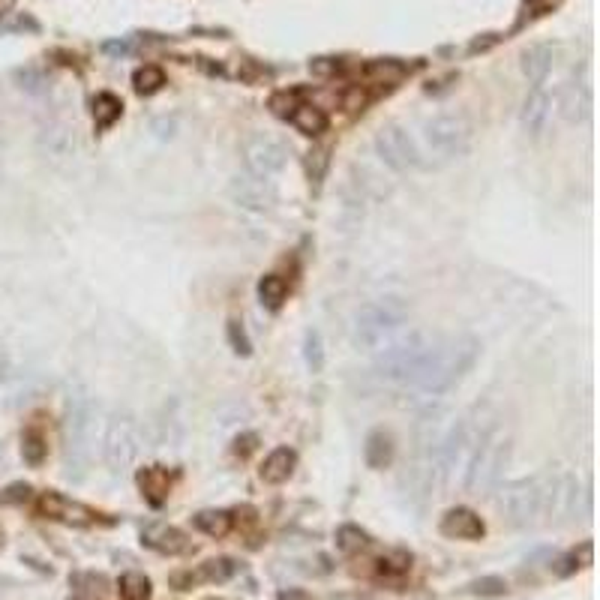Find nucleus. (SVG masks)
I'll return each mask as SVG.
<instances>
[{"mask_svg": "<svg viewBox=\"0 0 600 600\" xmlns=\"http://www.w3.org/2000/svg\"><path fill=\"white\" fill-rule=\"evenodd\" d=\"M511 457V444L502 432H495L492 427L483 432V439L474 448L471 460L465 462V478H462V490L465 492H490L499 486L504 465Z\"/></svg>", "mask_w": 600, "mask_h": 600, "instance_id": "nucleus-4", "label": "nucleus"}, {"mask_svg": "<svg viewBox=\"0 0 600 600\" xmlns=\"http://www.w3.org/2000/svg\"><path fill=\"white\" fill-rule=\"evenodd\" d=\"M229 195L237 208L253 211V213H264L276 204V186L274 181L255 178V174H234L229 183Z\"/></svg>", "mask_w": 600, "mask_h": 600, "instance_id": "nucleus-12", "label": "nucleus"}, {"mask_svg": "<svg viewBox=\"0 0 600 600\" xmlns=\"http://www.w3.org/2000/svg\"><path fill=\"white\" fill-rule=\"evenodd\" d=\"M64 444H67V474L81 478V469L90 460L93 444V402L88 393H69L64 415Z\"/></svg>", "mask_w": 600, "mask_h": 600, "instance_id": "nucleus-5", "label": "nucleus"}, {"mask_svg": "<svg viewBox=\"0 0 600 600\" xmlns=\"http://www.w3.org/2000/svg\"><path fill=\"white\" fill-rule=\"evenodd\" d=\"M367 72L376 81H385V85H397V81L406 76V67L399 64V60H372L367 67Z\"/></svg>", "mask_w": 600, "mask_h": 600, "instance_id": "nucleus-30", "label": "nucleus"}, {"mask_svg": "<svg viewBox=\"0 0 600 600\" xmlns=\"http://www.w3.org/2000/svg\"><path fill=\"white\" fill-rule=\"evenodd\" d=\"M304 360H306L309 372H322L325 369V339L313 327L304 334Z\"/></svg>", "mask_w": 600, "mask_h": 600, "instance_id": "nucleus-26", "label": "nucleus"}, {"mask_svg": "<svg viewBox=\"0 0 600 600\" xmlns=\"http://www.w3.org/2000/svg\"><path fill=\"white\" fill-rule=\"evenodd\" d=\"M225 334H229V343L234 348V355H241V357L253 355V343H250V336H246V330H243L241 322H237V318H232L229 327H225Z\"/></svg>", "mask_w": 600, "mask_h": 600, "instance_id": "nucleus-33", "label": "nucleus"}, {"mask_svg": "<svg viewBox=\"0 0 600 600\" xmlns=\"http://www.w3.org/2000/svg\"><path fill=\"white\" fill-rule=\"evenodd\" d=\"M502 511L516 529L534 525L537 516L546 511V486L541 478H522L504 486L502 492Z\"/></svg>", "mask_w": 600, "mask_h": 600, "instance_id": "nucleus-7", "label": "nucleus"}, {"mask_svg": "<svg viewBox=\"0 0 600 600\" xmlns=\"http://www.w3.org/2000/svg\"><path fill=\"white\" fill-rule=\"evenodd\" d=\"M141 450V436H139V423L129 415H115L106 429V444H102V457L111 471H120L127 465L136 462Z\"/></svg>", "mask_w": 600, "mask_h": 600, "instance_id": "nucleus-9", "label": "nucleus"}, {"mask_svg": "<svg viewBox=\"0 0 600 600\" xmlns=\"http://www.w3.org/2000/svg\"><path fill=\"white\" fill-rule=\"evenodd\" d=\"M276 600H316L309 592H304V588H285V592H279Z\"/></svg>", "mask_w": 600, "mask_h": 600, "instance_id": "nucleus-41", "label": "nucleus"}, {"mask_svg": "<svg viewBox=\"0 0 600 600\" xmlns=\"http://www.w3.org/2000/svg\"><path fill=\"white\" fill-rule=\"evenodd\" d=\"M588 109H592V93L583 81H571L562 90V118L567 123H579L588 118Z\"/></svg>", "mask_w": 600, "mask_h": 600, "instance_id": "nucleus-18", "label": "nucleus"}, {"mask_svg": "<svg viewBox=\"0 0 600 600\" xmlns=\"http://www.w3.org/2000/svg\"><path fill=\"white\" fill-rule=\"evenodd\" d=\"M495 43V36L492 39H474V43L469 46V51H483V48H490Z\"/></svg>", "mask_w": 600, "mask_h": 600, "instance_id": "nucleus-42", "label": "nucleus"}, {"mask_svg": "<svg viewBox=\"0 0 600 600\" xmlns=\"http://www.w3.org/2000/svg\"><path fill=\"white\" fill-rule=\"evenodd\" d=\"M255 448H258V436H255V432H243V436L234 439V448H232V450L243 460V457H250Z\"/></svg>", "mask_w": 600, "mask_h": 600, "instance_id": "nucleus-38", "label": "nucleus"}, {"mask_svg": "<svg viewBox=\"0 0 600 600\" xmlns=\"http://www.w3.org/2000/svg\"><path fill=\"white\" fill-rule=\"evenodd\" d=\"M471 595H481V597H502L508 595V583L502 576H483L478 583H471Z\"/></svg>", "mask_w": 600, "mask_h": 600, "instance_id": "nucleus-35", "label": "nucleus"}, {"mask_svg": "<svg viewBox=\"0 0 600 600\" xmlns=\"http://www.w3.org/2000/svg\"><path fill=\"white\" fill-rule=\"evenodd\" d=\"M102 51H106V55H118V57H123V55H129L132 46H129V43H123V39H109V43H102Z\"/></svg>", "mask_w": 600, "mask_h": 600, "instance_id": "nucleus-40", "label": "nucleus"}, {"mask_svg": "<svg viewBox=\"0 0 600 600\" xmlns=\"http://www.w3.org/2000/svg\"><path fill=\"white\" fill-rule=\"evenodd\" d=\"M120 597L123 600H148L150 597V579L144 574H123L120 576Z\"/></svg>", "mask_w": 600, "mask_h": 600, "instance_id": "nucleus-27", "label": "nucleus"}, {"mask_svg": "<svg viewBox=\"0 0 600 600\" xmlns=\"http://www.w3.org/2000/svg\"><path fill=\"white\" fill-rule=\"evenodd\" d=\"M139 486L153 504H162V499L171 490V478L165 469H144V471H139Z\"/></svg>", "mask_w": 600, "mask_h": 600, "instance_id": "nucleus-22", "label": "nucleus"}, {"mask_svg": "<svg viewBox=\"0 0 600 600\" xmlns=\"http://www.w3.org/2000/svg\"><path fill=\"white\" fill-rule=\"evenodd\" d=\"M369 543V537H367V532H360L357 525H343V529L336 532V546L343 553H360L364 546Z\"/></svg>", "mask_w": 600, "mask_h": 600, "instance_id": "nucleus-32", "label": "nucleus"}, {"mask_svg": "<svg viewBox=\"0 0 600 600\" xmlns=\"http://www.w3.org/2000/svg\"><path fill=\"white\" fill-rule=\"evenodd\" d=\"M553 115V97L543 88H534L522 102V129L529 136H541Z\"/></svg>", "mask_w": 600, "mask_h": 600, "instance_id": "nucleus-15", "label": "nucleus"}, {"mask_svg": "<svg viewBox=\"0 0 600 600\" xmlns=\"http://www.w3.org/2000/svg\"><path fill=\"white\" fill-rule=\"evenodd\" d=\"M30 499V486L27 483H13L0 492V502L4 504H18V502H27Z\"/></svg>", "mask_w": 600, "mask_h": 600, "instance_id": "nucleus-37", "label": "nucleus"}, {"mask_svg": "<svg viewBox=\"0 0 600 600\" xmlns=\"http://www.w3.org/2000/svg\"><path fill=\"white\" fill-rule=\"evenodd\" d=\"M288 120L295 123V129H297V132H304V136H309V139L322 136V132L327 129V115H325V109L313 106V102H300V106L292 111V115H288Z\"/></svg>", "mask_w": 600, "mask_h": 600, "instance_id": "nucleus-19", "label": "nucleus"}, {"mask_svg": "<svg viewBox=\"0 0 600 600\" xmlns=\"http://www.w3.org/2000/svg\"><path fill=\"white\" fill-rule=\"evenodd\" d=\"M132 85H136V93H144V97H148V93H157L165 85V72L160 67L148 64V67L136 69V76H132Z\"/></svg>", "mask_w": 600, "mask_h": 600, "instance_id": "nucleus-29", "label": "nucleus"}, {"mask_svg": "<svg viewBox=\"0 0 600 600\" xmlns=\"http://www.w3.org/2000/svg\"><path fill=\"white\" fill-rule=\"evenodd\" d=\"M478 355H481V343L469 334L448 336V339L436 336V343H432L429 355L423 360V367L411 388L432 393V397H436V393H448L465 372L474 367Z\"/></svg>", "mask_w": 600, "mask_h": 600, "instance_id": "nucleus-1", "label": "nucleus"}, {"mask_svg": "<svg viewBox=\"0 0 600 600\" xmlns=\"http://www.w3.org/2000/svg\"><path fill=\"white\" fill-rule=\"evenodd\" d=\"M309 72H313V76H334V72H336V60H330V57L309 60Z\"/></svg>", "mask_w": 600, "mask_h": 600, "instance_id": "nucleus-39", "label": "nucleus"}, {"mask_svg": "<svg viewBox=\"0 0 600 600\" xmlns=\"http://www.w3.org/2000/svg\"><path fill=\"white\" fill-rule=\"evenodd\" d=\"M46 450H48L46 439L39 436V432L30 429V432H25V436H22V457H25L27 465H34V469H36V465H43L46 462Z\"/></svg>", "mask_w": 600, "mask_h": 600, "instance_id": "nucleus-31", "label": "nucleus"}, {"mask_svg": "<svg viewBox=\"0 0 600 600\" xmlns=\"http://www.w3.org/2000/svg\"><path fill=\"white\" fill-rule=\"evenodd\" d=\"M232 525H234L232 513H225V511H202V513H195V529L204 532L208 537H225V534L232 532Z\"/></svg>", "mask_w": 600, "mask_h": 600, "instance_id": "nucleus-23", "label": "nucleus"}, {"mask_svg": "<svg viewBox=\"0 0 600 600\" xmlns=\"http://www.w3.org/2000/svg\"><path fill=\"white\" fill-rule=\"evenodd\" d=\"M285 295H288L285 276H279V274L262 276V283H258V297H262V304H264L267 309H279V306H283Z\"/></svg>", "mask_w": 600, "mask_h": 600, "instance_id": "nucleus-24", "label": "nucleus"}, {"mask_svg": "<svg viewBox=\"0 0 600 600\" xmlns=\"http://www.w3.org/2000/svg\"><path fill=\"white\" fill-rule=\"evenodd\" d=\"M409 322V304L402 297H376L355 313L351 339L357 348H378Z\"/></svg>", "mask_w": 600, "mask_h": 600, "instance_id": "nucleus-3", "label": "nucleus"}, {"mask_svg": "<svg viewBox=\"0 0 600 600\" xmlns=\"http://www.w3.org/2000/svg\"><path fill=\"white\" fill-rule=\"evenodd\" d=\"M295 462H297L295 450L276 448L271 457L264 460V465H262V481H264V483H274V486H276V483H285L288 478H292Z\"/></svg>", "mask_w": 600, "mask_h": 600, "instance_id": "nucleus-20", "label": "nucleus"}, {"mask_svg": "<svg viewBox=\"0 0 600 600\" xmlns=\"http://www.w3.org/2000/svg\"><path fill=\"white\" fill-rule=\"evenodd\" d=\"M376 150L381 162L390 165L393 171H409L423 165V153L418 148V141L402 127H397V123H388V127H381L376 132Z\"/></svg>", "mask_w": 600, "mask_h": 600, "instance_id": "nucleus-10", "label": "nucleus"}, {"mask_svg": "<svg viewBox=\"0 0 600 600\" xmlns=\"http://www.w3.org/2000/svg\"><path fill=\"white\" fill-rule=\"evenodd\" d=\"M471 144V129L462 115H436L423 123V148L439 162L462 157Z\"/></svg>", "mask_w": 600, "mask_h": 600, "instance_id": "nucleus-6", "label": "nucleus"}, {"mask_svg": "<svg viewBox=\"0 0 600 600\" xmlns=\"http://www.w3.org/2000/svg\"><path fill=\"white\" fill-rule=\"evenodd\" d=\"M432 343H436V336L427 330H409L397 339H388L385 346H378V355L372 360L376 376L390 381V385H415Z\"/></svg>", "mask_w": 600, "mask_h": 600, "instance_id": "nucleus-2", "label": "nucleus"}, {"mask_svg": "<svg viewBox=\"0 0 600 600\" xmlns=\"http://www.w3.org/2000/svg\"><path fill=\"white\" fill-rule=\"evenodd\" d=\"M39 513L48 516V520H60V522H76V525H85L90 522V511L85 504L67 499V495L60 492H46L43 499H39Z\"/></svg>", "mask_w": 600, "mask_h": 600, "instance_id": "nucleus-14", "label": "nucleus"}, {"mask_svg": "<svg viewBox=\"0 0 600 600\" xmlns=\"http://www.w3.org/2000/svg\"><path fill=\"white\" fill-rule=\"evenodd\" d=\"M237 574V564L232 558H216V562H208L202 564V571L195 574L192 579H204V583H225V579H232Z\"/></svg>", "mask_w": 600, "mask_h": 600, "instance_id": "nucleus-28", "label": "nucleus"}, {"mask_svg": "<svg viewBox=\"0 0 600 600\" xmlns=\"http://www.w3.org/2000/svg\"><path fill=\"white\" fill-rule=\"evenodd\" d=\"M327 165H330L327 148H316V150H309V157H306V174H309V181H313V183H322V181H325Z\"/></svg>", "mask_w": 600, "mask_h": 600, "instance_id": "nucleus-34", "label": "nucleus"}, {"mask_svg": "<svg viewBox=\"0 0 600 600\" xmlns=\"http://www.w3.org/2000/svg\"><path fill=\"white\" fill-rule=\"evenodd\" d=\"M486 429H481L474 418H460L457 423H453V427L448 429V436H444L436 448V460H439V469H441L444 478L457 469H465V462L471 460V453H474V448H478V441L483 439Z\"/></svg>", "mask_w": 600, "mask_h": 600, "instance_id": "nucleus-8", "label": "nucleus"}, {"mask_svg": "<svg viewBox=\"0 0 600 600\" xmlns=\"http://www.w3.org/2000/svg\"><path fill=\"white\" fill-rule=\"evenodd\" d=\"M553 57H555V48L550 43H534L522 51V76L529 78V85H541V81L550 76L553 69Z\"/></svg>", "mask_w": 600, "mask_h": 600, "instance_id": "nucleus-17", "label": "nucleus"}, {"mask_svg": "<svg viewBox=\"0 0 600 600\" xmlns=\"http://www.w3.org/2000/svg\"><path fill=\"white\" fill-rule=\"evenodd\" d=\"M141 541L150 546V550L157 553H165V555H181L190 550V541H186V534L181 529H174V525H165V522H153L148 529L141 532Z\"/></svg>", "mask_w": 600, "mask_h": 600, "instance_id": "nucleus-16", "label": "nucleus"}, {"mask_svg": "<svg viewBox=\"0 0 600 600\" xmlns=\"http://www.w3.org/2000/svg\"><path fill=\"white\" fill-rule=\"evenodd\" d=\"M16 78L22 81V88L27 90V93H46V76H39L36 69H18L16 72Z\"/></svg>", "mask_w": 600, "mask_h": 600, "instance_id": "nucleus-36", "label": "nucleus"}, {"mask_svg": "<svg viewBox=\"0 0 600 600\" xmlns=\"http://www.w3.org/2000/svg\"><path fill=\"white\" fill-rule=\"evenodd\" d=\"M243 160H246V169L255 178H264V181H274L279 171L285 169V160L288 153L283 148V141L274 139V136H264V132H255L243 141Z\"/></svg>", "mask_w": 600, "mask_h": 600, "instance_id": "nucleus-11", "label": "nucleus"}, {"mask_svg": "<svg viewBox=\"0 0 600 600\" xmlns=\"http://www.w3.org/2000/svg\"><path fill=\"white\" fill-rule=\"evenodd\" d=\"M364 457H367V465L369 469H388L390 460H393V441L388 432H369L367 439V448H364Z\"/></svg>", "mask_w": 600, "mask_h": 600, "instance_id": "nucleus-21", "label": "nucleus"}, {"mask_svg": "<svg viewBox=\"0 0 600 600\" xmlns=\"http://www.w3.org/2000/svg\"><path fill=\"white\" fill-rule=\"evenodd\" d=\"M439 529L444 537H453V541H481L486 525H483L481 516L469 508H450L441 516Z\"/></svg>", "mask_w": 600, "mask_h": 600, "instance_id": "nucleus-13", "label": "nucleus"}, {"mask_svg": "<svg viewBox=\"0 0 600 600\" xmlns=\"http://www.w3.org/2000/svg\"><path fill=\"white\" fill-rule=\"evenodd\" d=\"M120 111H123V106L115 93H99V97L93 99V120H97L99 129H109L111 123L120 118Z\"/></svg>", "mask_w": 600, "mask_h": 600, "instance_id": "nucleus-25", "label": "nucleus"}]
</instances>
